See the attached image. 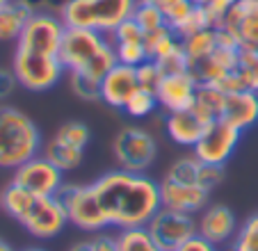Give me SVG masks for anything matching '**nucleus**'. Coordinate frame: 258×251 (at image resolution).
<instances>
[{
    "label": "nucleus",
    "instance_id": "1",
    "mask_svg": "<svg viewBox=\"0 0 258 251\" xmlns=\"http://www.w3.org/2000/svg\"><path fill=\"white\" fill-rule=\"evenodd\" d=\"M94 192L107 215L110 228H142L162 208L160 180L140 171L114 169L94 180Z\"/></svg>",
    "mask_w": 258,
    "mask_h": 251
},
{
    "label": "nucleus",
    "instance_id": "2",
    "mask_svg": "<svg viewBox=\"0 0 258 251\" xmlns=\"http://www.w3.org/2000/svg\"><path fill=\"white\" fill-rule=\"evenodd\" d=\"M3 213L37 240H53L69 226L59 197H39L12 180L3 187Z\"/></svg>",
    "mask_w": 258,
    "mask_h": 251
},
{
    "label": "nucleus",
    "instance_id": "3",
    "mask_svg": "<svg viewBox=\"0 0 258 251\" xmlns=\"http://www.w3.org/2000/svg\"><path fill=\"white\" fill-rule=\"evenodd\" d=\"M59 62L67 73H83L98 82L119 64L110 39L87 28H67L59 46Z\"/></svg>",
    "mask_w": 258,
    "mask_h": 251
},
{
    "label": "nucleus",
    "instance_id": "4",
    "mask_svg": "<svg viewBox=\"0 0 258 251\" xmlns=\"http://www.w3.org/2000/svg\"><path fill=\"white\" fill-rule=\"evenodd\" d=\"M41 151L44 137L37 121L10 103H0V169L14 171Z\"/></svg>",
    "mask_w": 258,
    "mask_h": 251
},
{
    "label": "nucleus",
    "instance_id": "5",
    "mask_svg": "<svg viewBox=\"0 0 258 251\" xmlns=\"http://www.w3.org/2000/svg\"><path fill=\"white\" fill-rule=\"evenodd\" d=\"M137 0H69L59 12V19L67 28H87L96 32L110 34L133 19Z\"/></svg>",
    "mask_w": 258,
    "mask_h": 251
},
{
    "label": "nucleus",
    "instance_id": "6",
    "mask_svg": "<svg viewBox=\"0 0 258 251\" xmlns=\"http://www.w3.org/2000/svg\"><path fill=\"white\" fill-rule=\"evenodd\" d=\"M112 151L114 164L126 171H140L146 174L158 160V140L149 128L140 123H131L119 128L117 135L112 137Z\"/></svg>",
    "mask_w": 258,
    "mask_h": 251
},
{
    "label": "nucleus",
    "instance_id": "7",
    "mask_svg": "<svg viewBox=\"0 0 258 251\" xmlns=\"http://www.w3.org/2000/svg\"><path fill=\"white\" fill-rule=\"evenodd\" d=\"M57 197L67 210L69 224L76 226L78 231L92 235V233H101L110 228L107 215L98 201L96 192H94L92 183H64Z\"/></svg>",
    "mask_w": 258,
    "mask_h": 251
},
{
    "label": "nucleus",
    "instance_id": "8",
    "mask_svg": "<svg viewBox=\"0 0 258 251\" xmlns=\"http://www.w3.org/2000/svg\"><path fill=\"white\" fill-rule=\"evenodd\" d=\"M12 69H14L16 80H19L21 87L34 94L53 89L64 78V73H67L57 55L32 53V50H25L21 46L14 48Z\"/></svg>",
    "mask_w": 258,
    "mask_h": 251
},
{
    "label": "nucleus",
    "instance_id": "9",
    "mask_svg": "<svg viewBox=\"0 0 258 251\" xmlns=\"http://www.w3.org/2000/svg\"><path fill=\"white\" fill-rule=\"evenodd\" d=\"M146 231H149V235L153 237V242L162 251H176L185 242H190L192 237L199 235L197 215L171 210V208H165V206L149 219Z\"/></svg>",
    "mask_w": 258,
    "mask_h": 251
},
{
    "label": "nucleus",
    "instance_id": "10",
    "mask_svg": "<svg viewBox=\"0 0 258 251\" xmlns=\"http://www.w3.org/2000/svg\"><path fill=\"white\" fill-rule=\"evenodd\" d=\"M64 32L67 25L59 19V14L53 12H37L30 16L25 30L21 32L16 46L32 53H41V55H57L59 57V46H62Z\"/></svg>",
    "mask_w": 258,
    "mask_h": 251
},
{
    "label": "nucleus",
    "instance_id": "11",
    "mask_svg": "<svg viewBox=\"0 0 258 251\" xmlns=\"http://www.w3.org/2000/svg\"><path fill=\"white\" fill-rule=\"evenodd\" d=\"M240 140H242V131L226 123L224 119H217L206 126L204 135H201V140L192 149V153L206 164H222V167H226V162L233 158Z\"/></svg>",
    "mask_w": 258,
    "mask_h": 251
},
{
    "label": "nucleus",
    "instance_id": "12",
    "mask_svg": "<svg viewBox=\"0 0 258 251\" xmlns=\"http://www.w3.org/2000/svg\"><path fill=\"white\" fill-rule=\"evenodd\" d=\"M12 183L21 185L32 194H39V197H57L67 180H64V171L57 169L44 153H39L21 167H16L12 174Z\"/></svg>",
    "mask_w": 258,
    "mask_h": 251
},
{
    "label": "nucleus",
    "instance_id": "13",
    "mask_svg": "<svg viewBox=\"0 0 258 251\" xmlns=\"http://www.w3.org/2000/svg\"><path fill=\"white\" fill-rule=\"evenodd\" d=\"M197 228L199 235L206 242H210L217 249H226L233 242L240 224L235 213L224 203H208V206L197 215Z\"/></svg>",
    "mask_w": 258,
    "mask_h": 251
},
{
    "label": "nucleus",
    "instance_id": "14",
    "mask_svg": "<svg viewBox=\"0 0 258 251\" xmlns=\"http://www.w3.org/2000/svg\"><path fill=\"white\" fill-rule=\"evenodd\" d=\"M222 28L240 48L258 50V0H238L222 21Z\"/></svg>",
    "mask_w": 258,
    "mask_h": 251
},
{
    "label": "nucleus",
    "instance_id": "15",
    "mask_svg": "<svg viewBox=\"0 0 258 251\" xmlns=\"http://www.w3.org/2000/svg\"><path fill=\"white\" fill-rule=\"evenodd\" d=\"M197 87L199 82L190 76V73H176V76H162L160 85L156 89V98L160 112L171 114V112L190 110L195 105Z\"/></svg>",
    "mask_w": 258,
    "mask_h": 251
},
{
    "label": "nucleus",
    "instance_id": "16",
    "mask_svg": "<svg viewBox=\"0 0 258 251\" xmlns=\"http://www.w3.org/2000/svg\"><path fill=\"white\" fill-rule=\"evenodd\" d=\"M160 199L162 206L180 213L199 215L210 203V192H206L197 183H176V180H160Z\"/></svg>",
    "mask_w": 258,
    "mask_h": 251
},
{
    "label": "nucleus",
    "instance_id": "17",
    "mask_svg": "<svg viewBox=\"0 0 258 251\" xmlns=\"http://www.w3.org/2000/svg\"><path fill=\"white\" fill-rule=\"evenodd\" d=\"M238 55H240V48H235V46H219L215 53L190 62L187 73H190L199 85H215L219 78H224L226 73L235 71V67H238Z\"/></svg>",
    "mask_w": 258,
    "mask_h": 251
},
{
    "label": "nucleus",
    "instance_id": "18",
    "mask_svg": "<svg viewBox=\"0 0 258 251\" xmlns=\"http://www.w3.org/2000/svg\"><path fill=\"white\" fill-rule=\"evenodd\" d=\"M137 87H140V85H137L135 67L117 64V67L110 69L101 80V101L105 103L110 110L121 112L126 101L133 96V92H135Z\"/></svg>",
    "mask_w": 258,
    "mask_h": 251
},
{
    "label": "nucleus",
    "instance_id": "19",
    "mask_svg": "<svg viewBox=\"0 0 258 251\" xmlns=\"http://www.w3.org/2000/svg\"><path fill=\"white\" fill-rule=\"evenodd\" d=\"M206 121L197 114L195 110H180V112H171L165 114V133L176 146L180 149H195L197 142L201 140L206 131Z\"/></svg>",
    "mask_w": 258,
    "mask_h": 251
},
{
    "label": "nucleus",
    "instance_id": "20",
    "mask_svg": "<svg viewBox=\"0 0 258 251\" xmlns=\"http://www.w3.org/2000/svg\"><path fill=\"white\" fill-rule=\"evenodd\" d=\"M222 119L242 133L251 131L258 123V92H247L244 89V92L238 94H229L224 101Z\"/></svg>",
    "mask_w": 258,
    "mask_h": 251
},
{
    "label": "nucleus",
    "instance_id": "21",
    "mask_svg": "<svg viewBox=\"0 0 258 251\" xmlns=\"http://www.w3.org/2000/svg\"><path fill=\"white\" fill-rule=\"evenodd\" d=\"M30 16H32V12L19 0H10L5 7H0V44L19 41Z\"/></svg>",
    "mask_w": 258,
    "mask_h": 251
},
{
    "label": "nucleus",
    "instance_id": "22",
    "mask_svg": "<svg viewBox=\"0 0 258 251\" xmlns=\"http://www.w3.org/2000/svg\"><path fill=\"white\" fill-rule=\"evenodd\" d=\"M224 101H226V94H222L217 87H213V85H199L192 110H195L206 123H213V121L222 119Z\"/></svg>",
    "mask_w": 258,
    "mask_h": 251
},
{
    "label": "nucleus",
    "instance_id": "23",
    "mask_svg": "<svg viewBox=\"0 0 258 251\" xmlns=\"http://www.w3.org/2000/svg\"><path fill=\"white\" fill-rule=\"evenodd\" d=\"M41 153H44L57 169H62L64 174L78 169L85 160V151L73 149V146H67V144H59L53 137H50L48 142H44V151H41Z\"/></svg>",
    "mask_w": 258,
    "mask_h": 251
},
{
    "label": "nucleus",
    "instance_id": "24",
    "mask_svg": "<svg viewBox=\"0 0 258 251\" xmlns=\"http://www.w3.org/2000/svg\"><path fill=\"white\" fill-rule=\"evenodd\" d=\"M180 41H183V50H185L190 62L206 57V55L215 53V50L219 48L217 28H206V30H201V32H195V34H190V37L180 39Z\"/></svg>",
    "mask_w": 258,
    "mask_h": 251
},
{
    "label": "nucleus",
    "instance_id": "25",
    "mask_svg": "<svg viewBox=\"0 0 258 251\" xmlns=\"http://www.w3.org/2000/svg\"><path fill=\"white\" fill-rule=\"evenodd\" d=\"M53 140H57L59 144H67V146H73V149H80L85 151L92 142V128H89L85 121H78V119H71V121H64L55 131Z\"/></svg>",
    "mask_w": 258,
    "mask_h": 251
},
{
    "label": "nucleus",
    "instance_id": "26",
    "mask_svg": "<svg viewBox=\"0 0 258 251\" xmlns=\"http://www.w3.org/2000/svg\"><path fill=\"white\" fill-rule=\"evenodd\" d=\"M199 167H201V160L190 151V153L176 158L174 162L165 169L162 178L176 180V183H197V178H199Z\"/></svg>",
    "mask_w": 258,
    "mask_h": 251
},
{
    "label": "nucleus",
    "instance_id": "27",
    "mask_svg": "<svg viewBox=\"0 0 258 251\" xmlns=\"http://www.w3.org/2000/svg\"><path fill=\"white\" fill-rule=\"evenodd\" d=\"M156 110H160L158 98H156V92H149V89L137 87L135 92H133V96L126 101V105H123L121 112L123 114H128L131 119L142 121V119H149Z\"/></svg>",
    "mask_w": 258,
    "mask_h": 251
},
{
    "label": "nucleus",
    "instance_id": "28",
    "mask_svg": "<svg viewBox=\"0 0 258 251\" xmlns=\"http://www.w3.org/2000/svg\"><path fill=\"white\" fill-rule=\"evenodd\" d=\"M180 44H183L180 37L169 28V25H165V28L156 30V32H151V34H146V50H149V59L162 57V55L176 50Z\"/></svg>",
    "mask_w": 258,
    "mask_h": 251
},
{
    "label": "nucleus",
    "instance_id": "29",
    "mask_svg": "<svg viewBox=\"0 0 258 251\" xmlns=\"http://www.w3.org/2000/svg\"><path fill=\"white\" fill-rule=\"evenodd\" d=\"M117 235H119V251H162L153 242V237L149 235L146 226L123 228V231H117Z\"/></svg>",
    "mask_w": 258,
    "mask_h": 251
},
{
    "label": "nucleus",
    "instance_id": "30",
    "mask_svg": "<svg viewBox=\"0 0 258 251\" xmlns=\"http://www.w3.org/2000/svg\"><path fill=\"white\" fill-rule=\"evenodd\" d=\"M224 251H258V213L249 215L240 224L233 242Z\"/></svg>",
    "mask_w": 258,
    "mask_h": 251
},
{
    "label": "nucleus",
    "instance_id": "31",
    "mask_svg": "<svg viewBox=\"0 0 258 251\" xmlns=\"http://www.w3.org/2000/svg\"><path fill=\"white\" fill-rule=\"evenodd\" d=\"M133 21L144 30V34H151L156 30L165 28L167 21L162 16V12L158 10L156 3H144V0H137L135 12H133Z\"/></svg>",
    "mask_w": 258,
    "mask_h": 251
},
{
    "label": "nucleus",
    "instance_id": "32",
    "mask_svg": "<svg viewBox=\"0 0 258 251\" xmlns=\"http://www.w3.org/2000/svg\"><path fill=\"white\" fill-rule=\"evenodd\" d=\"M112 48L114 55H117V62L126 64V67H140V64H144L149 59L146 39H142V41H117V44H112Z\"/></svg>",
    "mask_w": 258,
    "mask_h": 251
},
{
    "label": "nucleus",
    "instance_id": "33",
    "mask_svg": "<svg viewBox=\"0 0 258 251\" xmlns=\"http://www.w3.org/2000/svg\"><path fill=\"white\" fill-rule=\"evenodd\" d=\"M206 28H215L213 19H210L208 10H206L204 5H195L190 14H187L185 19H183V21H180V23L174 28V32L178 34L180 39H185V37H190V34L201 32V30H206Z\"/></svg>",
    "mask_w": 258,
    "mask_h": 251
},
{
    "label": "nucleus",
    "instance_id": "34",
    "mask_svg": "<svg viewBox=\"0 0 258 251\" xmlns=\"http://www.w3.org/2000/svg\"><path fill=\"white\" fill-rule=\"evenodd\" d=\"M238 73L242 78L244 87L249 92H258V50L251 48H240L238 55Z\"/></svg>",
    "mask_w": 258,
    "mask_h": 251
},
{
    "label": "nucleus",
    "instance_id": "35",
    "mask_svg": "<svg viewBox=\"0 0 258 251\" xmlns=\"http://www.w3.org/2000/svg\"><path fill=\"white\" fill-rule=\"evenodd\" d=\"M69 76V87L80 101H101V82L94 80V78H87L83 73H67Z\"/></svg>",
    "mask_w": 258,
    "mask_h": 251
},
{
    "label": "nucleus",
    "instance_id": "36",
    "mask_svg": "<svg viewBox=\"0 0 258 251\" xmlns=\"http://www.w3.org/2000/svg\"><path fill=\"white\" fill-rule=\"evenodd\" d=\"M153 3H156L158 10L162 12V16H165L167 25H169L171 30L185 19V16L192 12V7L197 5L195 0H153Z\"/></svg>",
    "mask_w": 258,
    "mask_h": 251
},
{
    "label": "nucleus",
    "instance_id": "37",
    "mask_svg": "<svg viewBox=\"0 0 258 251\" xmlns=\"http://www.w3.org/2000/svg\"><path fill=\"white\" fill-rule=\"evenodd\" d=\"M153 62L158 64V69H160L162 76L187 73V67H190V59H187L185 50H183V44H180L176 50H171V53H167V55H162V57L153 59Z\"/></svg>",
    "mask_w": 258,
    "mask_h": 251
},
{
    "label": "nucleus",
    "instance_id": "38",
    "mask_svg": "<svg viewBox=\"0 0 258 251\" xmlns=\"http://www.w3.org/2000/svg\"><path fill=\"white\" fill-rule=\"evenodd\" d=\"M224 178H226V169L222 167V164H206V162H201L197 183H199L206 192H213L215 187H219V185L224 183Z\"/></svg>",
    "mask_w": 258,
    "mask_h": 251
},
{
    "label": "nucleus",
    "instance_id": "39",
    "mask_svg": "<svg viewBox=\"0 0 258 251\" xmlns=\"http://www.w3.org/2000/svg\"><path fill=\"white\" fill-rule=\"evenodd\" d=\"M135 73H137V85H140L142 89H149V92H156L162 80V73L153 59H146L144 64L135 67Z\"/></svg>",
    "mask_w": 258,
    "mask_h": 251
},
{
    "label": "nucleus",
    "instance_id": "40",
    "mask_svg": "<svg viewBox=\"0 0 258 251\" xmlns=\"http://www.w3.org/2000/svg\"><path fill=\"white\" fill-rule=\"evenodd\" d=\"M19 80H16V73L12 67H0V103H7L14 92L19 89Z\"/></svg>",
    "mask_w": 258,
    "mask_h": 251
},
{
    "label": "nucleus",
    "instance_id": "41",
    "mask_svg": "<svg viewBox=\"0 0 258 251\" xmlns=\"http://www.w3.org/2000/svg\"><path fill=\"white\" fill-rule=\"evenodd\" d=\"M89 246H92V251H119V235L110 233V228L101 233H92Z\"/></svg>",
    "mask_w": 258,
    "mask_h": 251
},
{
    "label": "nucleus",
    "instance_id": "42",
    "mask_svg": "<svg viewBox=\"0 0 258 251\" xmlns=\"http://www.w3.org/2000/svg\"><path fill=\"white\" fill-rule=\"evenodd\" d=\"M213 87H217L219 92L222 94H226V96H229V94H238V92H244V82H242V78H240V73H238V69H235V71H231V73H226L224 78H219L217 82H215ZM249 92V89H247Z\"/></svg>",
    "mask_w": 258,
    "mask_h": 251
},
{
    "label": "nucleus",
    "instance_id": "43",
    "mask_svg": "<svg viewBox=\"0 0 258 251\" xmlns=\"http://www.w3.org/2000/svg\"><path fill=\"white\" fill-rule=\"evenodd\" d=\"M238 0H208L206 3V10H208V14H210V19H213V23H215V28H219L222 25V21L226 19V14L231 12V7L235 5Z\"/></svg>",
    "mask_w": 258,
    "mask_h": 251
},
{
    "label": "nucleus",
    "instance_id": "44",
    "mask_svg": "<svg viewBox=\"0 0 258 251\" xmlns=\"http://www.w3.org/2000/svg\"><path fill=\"white\" fill-rule=\"evenodd\" d=\"M176 251H219L217 246H213L210 242H206L201 235H197V237H192L190 242H185V244L180 246V249H176Z\"/></svg>",
    "mask_w": 258,
    "mask_h": 251
},
{
    "label": "nucleus",
    "instance_id": "45",
    "mask_svg": "<svg viewBox=\"0 0 258 251\" xmlns=\"http://www.w3.org/2000/svg\"><path fill=\"white\" fill-rule=\"evenodd\" d=\"M67 251H92V246H89V237H85V240H78V242H73V244L69 246Z\"/></svg>",
    "mask_w": 258,
    "mask_h": 251
},
{
    "label": "nucleus",
    "instance_id": "46",
    "mask_svg": "<svg viewBox=\"0 0 258 251\" xmlns=\"http://www.w3.org/2000/svg\"><path fill=\"white\" fill-rule=\"evenodd\" d=\"M0 251H16V249L5 240V237H0Z\"/></svg>",
    "mask_w": 258,
    "mask_h": 251
},
{
    "label": "nucleus",
    "instance_id": "47",
    "mask_svg": "<svg viewBox=\"0 0 258 251\" xmlns=\"http://www.w3.org/2000/svg\"><path fill=\"white\" fill-rule=\"evenodd\" d=\"M23 251H46L44 246H28V249H23Z\"/></svg>",
    "mask_w": 258,
    "mask_h": 251
},
{
    "label": "nucleus",
    "instance_id": "48",
    "mask_svg": "<svg viewBox=\"0 0 258 251\" xmlns=\"http://www.w3.org/2000/svg\"><path fill=\"white\" fill-rule=\"evenodd\" d=\"M197 5H206V3H208V0H195Z\"/></svg>",
    "mask_w": 258,
    "mask_h": 251
},
{
    "label": "nucleus",
    "instance_id": "49",
    "mask_svg": "<svg viewBox=\"0 0 258 251\" xmlns=\"http://www.w3.org/2000/svg\"><path fill=\"white\" fill-rule=\"evenodd\" d=\"M0 210H3V190H0Z\"/></svg>",
    "mask_w": 258,
    "mask_h": 251
},
{
    "label": "nucleus",
    "instance_id": "50",
    "mask_svg": "<svg viewBox=\"0 0 258 251\" xmlns=\"http://www.w3.org/2000/svg\"><path fill=\"white\" fill-rule=\"evenodd\" d=\"M7 3H10V0H0V7H5Z\"/></svg>",
    "mask_w": 258,
    "mask_h": 251
},
{
    "label": "nucleus",
    "instance_id": "51",
    "mask_svg": "<svg viewBox=\"0 0 258 251\" xmlns=\"http://www.w3.org/2000/svg\"><path fill=\"white\" fill-rule=\"evenodd\" d=\"M144 3H153V0H144Z\"/></svg>",
    "mask_w": 258,
    "mask_h": 251
}]
</instances>
